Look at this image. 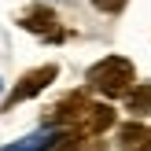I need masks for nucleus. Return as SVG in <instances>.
<instances>
[{
  "label": "nucleus",
  "instance_id": "obj_1",
  "mask_svg": "<svg viewBox=\"0 0 151 151\" xmlns=\"http://www.w3.org/2000/svg\"><path fill=\"white\" fill-rule=\"evenodd\" d=\"M85 81H88V88L103 92L107 100H125V96L137 88V66L125 55H103L100 63L88 66Z\"/></svg>",
  "mask_w": 151,
  "mask_h": 151
},
{
  "label": "nucleus",
  "instance_id": "obj_8",
  "mask_svg": "<svg viewBox=\"0 0 151 151\" xmlns=\"http://www.w3.org/2000/svg\"><path fill=\"white\" fill-rule=\"evenodd\" d=\"M137 151H151V133H147V140H144V144H140Z\"/></svg>",
  "mask_w": 151,
  "mask_h": 151
},
{
  "label": "nucleus",
  "instance_id": "obj_6",
  "mask_svg": "<svg viewBox=\"0 0 151 151\" xmlns=\"http://www.w3.org/2000/svg\"><path fill=\"white\" fill-rule=\"evenodd\" d=\"M125 111H129V118H140L151 111V85H137L129 96H125Z\"/></svg>",
  "mask_w": 151,
  "mask_h": 151
},
{
  "label": "nucleus",
  "instance_id": "obj_5",
  "mask_svg": "<svg viewBox=\"0 0 151 151\" xmlns=\"http://www.w3.org/2000/svg\"><path fill=\"white\" fill-rule=\"evenodd\" d=\"M147 133H151V125L133 122V118H129V122H122V125L114 129V140H118V147H122V151H137V147L147 140Z\"/></svg>",
  "mask_w": 151,
  "mask_h": 151
},
{
  "label": "nucleus",
  "instance_id": "obj_7",
  "mask_svg": "<svg viewBox=\"0 0 151 151\" xmlns=\"http://www.w3.org/2000/svg\"><path fill=\"white\" fill-rule=\"evenodd\" d=\"M125 4H129V0H92V7H96V11H103V15H122Z\"/></svg>",
  "mask_w": 151,
  "mask_h": 151
},
{
  "label": "nucleus",
  "instance_id": "obj_4",
  "mask_svg": "<svg viewBox=\"0 0 151 151\" xmlns=\"http://www.w3.org/2000/svg\"><path fill=\"white\" fill-rule=\"evenodd\" d=\"M19 26H22V29H29V33H44V37H52V41H63L59 15L52 11V7H44V4H29L26 11L19 15Z\"/></svg>",
  "mask_w": 151,
  "mask_h": 151
},
{
  "label": "nucleus",
  "instance_id": "obj_2",
  "mask_svg": "<svg viewBox=\"0 0 151 151\" xmlns=\"http://www.w3.org/2000/svg\"><path fill=\"white\" fill-rule=\"evenodd\" d=\"M55 78H59V66H55V63H44V66H33V70H26V74H22V78L11 85V92L4 96L0 111H15L19 103H26V100H33V96H41V92H44V88H48Z\"/></svg>",
  "mask_w": 151,
  "mask_h": 151
},
{
  "label": "nucleus",
  "instance_id": "obj_3",
  "mask_svg": "<svg viewBox=\"0 0 151 151\" xmlns=\"http://www.w3.org/2000/svg\"><path fill=\"white\" fill-rule=\"evenodd\" d=\"M107 129H118V111L111 107V103H103V100H92L88 111H85V118H81V125L74 133L85 137V140H100Z\"/></svg>",
  "mask_w": 151,
  "mask_h": 151
}]
</instances>
